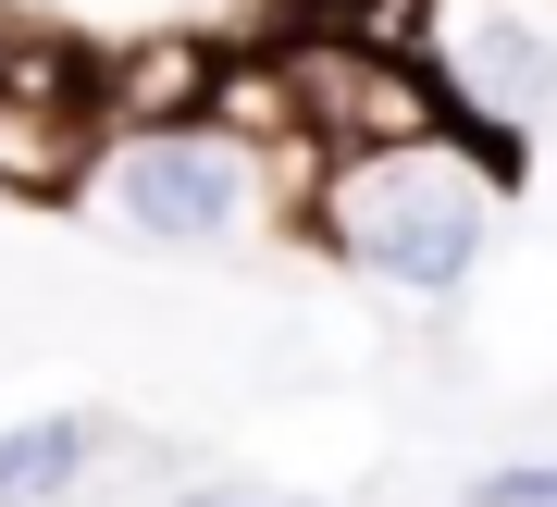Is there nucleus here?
Returning a JSON list of instances; mask_svg holds the SVG:
<instances>
[{
	"instance_id": "obj_1",
	"label": "nucleus",
	"mask_w": 557,
	"mask_h": 507,
	"mask_svg": "<svg viewBox=\"0 0 557 507\" xmlns=\"http://www.w3.org/2000/svg\"><path fill=\"white\" fill-rule=\"evenodd\" d=\"M508 161L520 149L483 137V124H421V137H384V149H335L322 161V235L397 297H458L483 235H496Z\"/></svg>"
},
{
	"instance_id": "obj_2",
	"label": "nucleus",
	"mask_w": 557,
	"mask_h": 507,
	"mask_svg": "<svg viewBox=\"0 0 557 507\" xmlns=\"http://www.w3.org/2000/svg\"><path fill=\"white\" fill-rule=\"evenodd\" d=\"M260 186H273V149L236 137L223 112H161V124H112L100 161H87V211L137 248H223Z\"/></svg>"
},
{
	"instance_id": "obj_3",
	"label": "nucleus",
	"mask_w": 557,
	"mask_h": 507,
	"mask_svg": "<svg viewBox=\"0 0 557 507\" xmlns=\"http://www.w3.org/2000/svg\"><path fill=\"white\" fill-rule=\"evenodd\" d=\"M421 62H434L446 112L520 149V124L557 112V25L545 0H434L421 13Z\"/></svg>"
},
{
	"instance_id": "obj_4",
	"label": "nucleus",
	"mask_w": 557,
	"mask_h": 507,
	"mask_svg": "<svg viewBox=\"0 0 557 507\" xmlns=\"http://www.w3.org/2000/svg\"><path fill=\"white\" fill-rule=\"evenodd\" d=\"M87 446H100V421H87V409L13 421V433H0V507H50V495H75Z\"/></svg>"
},
{
	"instance_id": "obj_5",
	"label": "nucleus",
	"mask_w": 557,
	"mask_h": 507,
	"mask_svg": "<svg viewBox=\"0 0 557 507\" xmlns=\"http://www.w3.org/2000/svg\"><path fill=\"white\" fill-rule=\"evenodd\" d=\"M458 507H557V458H496Z\"/></svg>"
},
{
	"instance_id": "obj_6",
	"label": "nucleus",
	"mask_w": 557,
	"mask_h": 507,
	"mask_svg": "<svg viewBox=\"0 0 557 507\" xmlns=\"http://www.w3.org/2000/svg\"><path fill=\"white\" fill-rule=\"evenodd\" d=\"M186 507H273V495H236V483H211V495H186Z\"/></svg>"
}]
</instances>
